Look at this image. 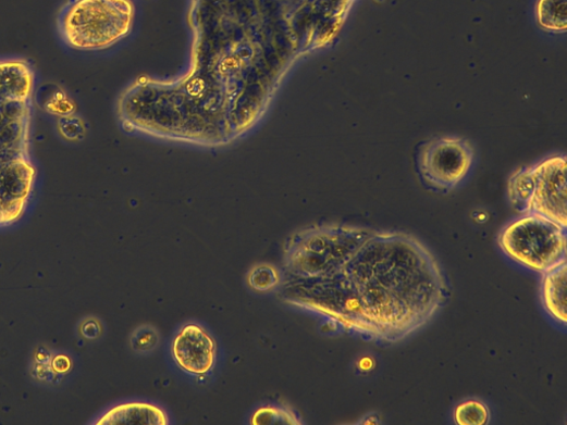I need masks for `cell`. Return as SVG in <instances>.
Listing matches in <instances>:
<instances>
[{"label":"cell","mask_w":567,"mask_h":425,"mask_svg":"<svg viewBox=\"0 0 567 425\" xmlns=\"http://www.w3.org/2000/svg\"><path fill=\"white\" fill-rule=\"evenodd\" d=\"M451 295L443 268L416 237L373 229L338 275L304 286L300 309L338 334L396 343L429 323Z\"/></svg>","instance_id":"cell-1"},{"label":"cell","mask_w":567,"mask_h":425,"mask_svg":"<svg viewBox=\"0 0 567 425\" xmlns=\"http://www.w3.org/2000/svg\"><path fill=\"white\" fill-rule=\"evenodd\" d=\"M36 75L24 58H0V227L19 222L34 191L30 154Z\"/></svg>","instance_id":"cell-2"},{"label":"cell","mask_w":567,"mask_h":425,"mask_svg":"<svg viewBox=\"0 0 567 425\" xmlns=\"http://www.w3.org/2000/svg\"><path fill=\"white\" fill-rule=\"evenodd\" d=\"M372 232L337 224L299 230L285 242V271L295 280L332 278L342 272Z\"/></svg>","instance_id":"cell-3"},{"label":"cell","mask_w":567,"mask_h":425,"mask_svg":"<svg viewBox=\"0 0 567 425\" xmlns=\"http://www.w3.org/2000/svg\"><path fill=\"white\" fill-rule=\"evenodd\" d=\"M134 20L132 0H69L58 14L57 29L70 48L100 51L127 37Z\"/></svg>","instance_id":"cell-4"},{"label":"cell","mask_w":567,"mask_h":425,"mask_svg":"<svg viewBox=\"0 0 567 425\" xmlns=\"http://www.w3.org/2000/svg\"><path fill=\"white\" fill-rule=\"evenodd\" d=\"M497 242L513 261L542 275L567 263L566 227L539 214L511 222L502 229Z\"/></svg>","instance_id":"cell-5"},{"label":"cell","mask_w":567,"mask_h":425,"mask_svg":"<svg viewBox=\"0 0 567 425\" xmlns=\"http://www.w3.org/2000/svg\"><path fill=\"white\" fill-rule=\"evenodd\" d=\"M417 162L419 174L428 188L448 192L469 173L473 151L470 145L461 139L440 138L422 146Z\"/></svg>","instance_id":"cell-6"},{"label":"cell","mask_w":567,"mask_h":425,"mask_svg":"<svg viewBox=\"0 0 567 425\" xmlns=\"http://www.w3.org/2000/svg\"><path fill=\"white\" fill-rule=\"evenodd\" d=\"M533 193L529 213L542 215L567 227L565 157L548 158L531 167Z\"/></svg>","instance_id":"cell-7"},{"label":"cell","mask_w":567,"mask_h":425,"mask_svg":"<svg viewBox=\"0 0 567 425\" xmlns=\"http://www.w3.org/2000/svg\"><path fill=\"white\" fill-rule=\"evenodd\" d=\"M172 355L181 371L193 377H205L215 367L217 343L204 327L187 324L172 341Z\"/></svg>","instance_id":"cell-8"},{"label":"cell","mask_w":567,"mask_h":425,"mask_svg":"<svg viewBox=\"0 0 567 425\" xmlns=\"http://www.w3.org/2000/svg\"><path fill=\"white\" fill-rule=\"evenodd\" d=\"M97 424H169V416L165 411L153 403L131 402L116 405L104 413Z\"/></svg>","instance_id":"cell-9"},{"label":"cell","mask_w":567,"mask_h":425,"mask_svg":"<svg viewBox=\"0 0 567 425\" xmlns=\"http://www.w3.org/2000/svg\"><path fill=\"white\" fill-rule=\"evenodd\" d=\"M567 263L543 274L541 297L546 313L557 323L566 325Z\"/></svg>","instance_id":"cell-10"},{"label":"cell","mask_w":567,"mask_h":425,"mask_svg":"<svg viewBox=\"0 0 567 425\" xmlns=\"http://www.w3.org/2000/svg\"><path fill=\"white\" fill-rule=\"evenodd\" d=\"M535 16L542 29L552 33L566 32L567 0H539Z\"/></svg>","instance_id":"cell-11"},{"label":"cell","mask_w":567,"mask_h":425,"mask_svg":"<svg viewBox=\"0 0 567 425\" xmlns=\"http://www.w3.org/2000/svg\"><path fill=\"white\" fill-rule=\"evenodd\" d=\"M533 193V176L530 168L520 170L509 182V198L514 208L523 215L529 213Z\"/></svg>","instance_id":"cell-12"},{"label":"cell","mask_w":567,"mask_h":425,"mask_svg":"<svg viewBox=\"0 0 567 425\" xmlns=\"http://www.w3.org/2000/svg\"><path fill=\"white\" fill-rule=\"evenodd\" d=\"M250 423L256 425L304 424L300 416L293 409L281 404H267L259 408L251 415Z\"/></svg>","instance_id":"cell-13"},{"label":"cell","mask_w":567,"mask_h":425,"mask_svg":"<svg viewBox=\"0 0 567 425\" xmlns=\"http://www.w3.org/2000/svg\"><path fill=\"white\" fill-rule=\"evenodd\" d=\"M250 289L258 292H270L281 285L280 271L270 264H260L249 271L246 277Z\"/></svg>","instance_id":"cell-14"},{"label":"cell","mask_w":567,"mask_h":425,"mask_svg":"<svg viewBox=\"0 0 567 425\" xmlns=\"http://www.w3.org/2000/svg\"><path fill=\"white\" fill-rule=\"evenodd\" d=\"M454 417L460 425H484L490 422L488 405L478 399H469L457 405Z\"/></svg>","instance_id":"cell-15"},{"label":"cell","mask_w":567,"mask_h":425,"mask_svg":"<svg viewBox=\"0 0 567 425\" xmlns=\"http://www.w3.org/2000/svg\"><path fill=\"white\" fill-rule=\"evenodd\" d=\"M57 130L62 139L71 142L83 140L87 133L84 120L74 112L58 118Z\"/></svg>","instance_id":"cell-16"},{"label":"cell","mask_w":567,"mask_h":425,"mask_svg":"<svg viewBox=\"0 0 567 425\" xmlns=\"http://www.w3.org/2000/svg\"><path fill=\"white\" fill-rule=\"evenodd\" d=\"M159 333L150 325H145L136 329L132 336V348L137 353H149L159 345Z\"/></svg>","instance_id":"cell-17"},{"label":"cell","mask_w":567,"mask_h":425,"mask_svg":"<svg viewBox=\"0 0 567 425\" xmlns=\"http://www.w3.org/2000/svg\"><path fill=\"white\" fill-rule=\"evenodd\" d=\"M101 325L95 318L86 320L81 327L82 335L87 339H96L101 335Z\"/></svg>","instance_id":"cell-18"},{"label":"cell","mask_w":567,"mask_h":425,"mask_svg":"<svg viewBox=\"0 0 567 425\" xmlns=\"http://www.w3.org/2000/svg\"><path fill=\"white\" fill-rule=\"evenodd\" d=\"M383 420L380 414L375 412H370L366 415H363L357 424H367V425H373V424H382Z\"/></svg>","instance_id":"cell-19"}]
</instances>
